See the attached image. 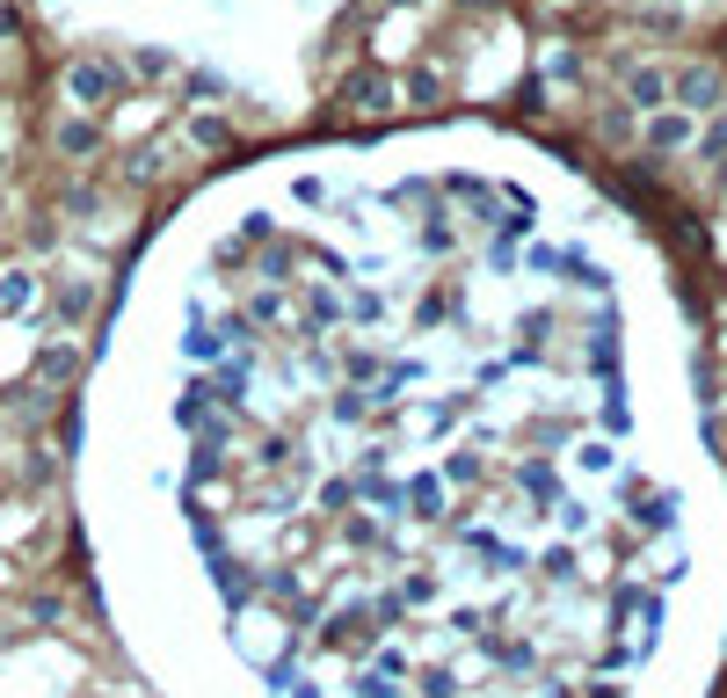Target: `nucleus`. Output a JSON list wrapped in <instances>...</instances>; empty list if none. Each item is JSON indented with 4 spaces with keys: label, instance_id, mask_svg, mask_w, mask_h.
Returning a JSON list of instances; mask_svg holds the SVG:
<instances>
[{
    "label": "nucleus",
    "instance_id": "obj_1",
    "mask_svg": "<svg viewBox=\"0 0 727 698\" xmlns=\"http://www.w3.org/2000/svg\"><path fill=\"white\" fill-rule=\"evenodd\" d=\"M117 88H124V73L102 66V59H73V66H66V96L80 102V110H102Z\"/></svg>",
    "mask_w": 727,
    "mask_h": 698
},
{
    "label": "nucleus",
    "instance_id": "obj_2",
    "mask_svg": "<svg viewBox=\"0 0 727 698\" xmlns=\"http://www.w3.org/2000/svg\"><path fill=\"white\" fill-rule=\"evenodd\" d=\"M669 96H677V110H691V117H699V110H720V73L713 66H684L677 80H669Z\"/></svg>",
    "mask_w": 727,
    "mask_h": 698
},
{
    "label": "nucleus",
    "instance_id": "obj_3",
    "mask_svg": "<svg viewBox=\"0 0 727 698\" xmlns=\"http://www.w3.org/2000/svg\"><path fill=\"white\" fill-rule=\"evenodd\" d=\"M0 314H8V320H23V314H37V269H29V263H15V269H0Z\"/></svg>",
    "mask_w": 727,
    "mask_h": 698
},
{
    "label": "nucleus",
    "instance_id": "obj_4",
    "mask_svg": "<svg viewBox=\"0 0 727 698\" xmlns=\"http://www.w3.org/2000/svg\"><path fill=\"white\" fill-rule=\"evenodd\" d=\"M691 139H699L691 110H654V124H648V145H654V153H684Z\"/></svg>",
    "mask_w": 727,
    "mask_h": 698
},
{
    "label": "nucleus",
    "instance_id": "obj_5",
    "mask_svg": "<svg viewBox=\"0 0 727 698\" xmlns=\"http://www.w3.org/2000/svg\"><path fill=\"white\" fill-rule=\"evenodd\" d=\"M37 379H44V385H73V379H80V350H73L66 335H51L44 350H37Z\"/></svg>",
    "mask_w": 727,
    "mask_h": 698
},
{
    "label": "nucleus",
    "instance_id": "obj_6",
    "mask_svg": "<svg viewBox=\"0 0 727 698\" xmlns=\"http://www.w3.org/2000/svg\"><path fill=\"white\" fill-rule=\"evenodd\" d=\"M328 648L335 655H364L371 648V619H364V611H335V619H328Z\"/></svg>",
    "mask_w": 727,
    "mask_h": 698
},
{
    "label": "nucleus",
    "instance_id": "obj_7",
    "mask_svg": "<svg viewBox=\"0 0 727 698\" xmlns=\"http://www.w3.org/2000/svg\"><path fill=\"white\" fill-rule=\"evenodd\" d=\"M342 102H349V110H386L393 102L386 73H349V80H342Z\"/></svg>",
    "mask_w": 727,
    "mask_h": 698
},
{
    "label": "nucleus",
    "instance_id": "obj_8",
    "mask_svg": "<svg viewBox=\"0 0 727 698\" xmlns=\"http://www.w3.org/2000/svg\"><path fill=\"white\" fill-rule=\"evenodd\" d=\"M218 597L233 604V611H247L255 604V568L247 560H218Z\"/></svg>",
    "mask_w": 727,
    "mask_h": 698
},
{
    "label": "nucleus",
    "instance_id": "obj_9",
    "mask_svg": "<svg viewBox=\"0 0 727 698\" xmlns=\"http://www.w3.org/2000/svg\"><path fill=\"white\" fill-rule=\"evenodd\" d=\"M95 145H102V124L95 117H66V124H59V153H66V161H88Z\"/></svg>",
    "mask_w": 727,
    "mask_h": 698
},
{
    "label": "nucleus",
    "instance_id": "obj_10",
    "mask_svg": "<svg viewBox=\"0 0 727 698\" xmlns=\"http://www.w3.org/2000/svg\"><path fill=\"white\" fill-rule=\"evenodd\" d=\"M626 96L640 102V110H662V102H669V80L654 66H626Z\"/></svg>",
    "mask_w": 727,
    "mask_h": 698
},
{
    "label": "nucleus",
    "instance_id": "obj_11",
    "mask_svg": "<svg viewBox=\"0 0 727 698\" xmlns=\"http://www.w3.org/2000/svg\"><path fill=\"white\" fill-rule=\"evenodd\" d=\"M190 139L204 145V153H226V145H233V124L218 117V110H196V117H190Z\"/></svg>",
    "mask_w": 727,
    "mask_h": 698
},
{
    "label": "nucleus",
    "instance_id": "obj_12",
    "mask_svg": "<svg viewBox=\"0 0 727 698\" xmlns=\"http://www.w3.org/2000/svg\"><path fill=\"white\" fill-rule=\"evenodd\" d=\"M335 320H342L335 284H314V291H306V328H335Z\"/></svg>",
    "mask_w": 727,
    "mask_h": 698
},
{
    "label": "nucleus",
    "instance_id": "obj_13",
    "mask_svg": "<svg viewBox=\"0 0 727 698\" xmlns=\"http://www.w3.org/2000/svg\"><path fill=\"white\" fill-rule=\"evenodd\" d=\"M212 385H190V393H182V401H175V422H182V430H212Z\"/></svg>",
    "mask_w": 727,
    "mask_h": 698
},
{
    "label": "nucleus",
    "instance_id": "obj_14",
    "mask_svg": "<svg viewBox=\"0 0 727 698\" xmlns=\"http://www.w3.org/2000/svg\"><path fill=\"white\" fill-rule=\"evenodd\" d=\"M247 320H255V328H277V320H284V291L263 284L255 299H247Z\"/></svg>",
    "mask_w": 727,
    "mask_h": 698
},
{
    "label": "nucleus",
    "instance_id": "obj_15",
    "mask_svg": "<svg viewBox=\"0 0 727 698\" xmlns=\"http://www.w3.org/2000/svg\"><path fill=\"white\" fill-rule=\"evenodd\" d=\"M88 306H95V291H88V284H66V291H59V320H66V328H80V320H88Z\"/></svg>",
    "mask_w": 727,
    "mask_h": 698
},
{
    "label": "nucleus",
    "instance_id": "obj_16",
    "mask_svg": "<svg viewBox=\"0 0 727 698\" xmlns=\"http://www.w3.org/2000/svg\"><path fill=\"white\" fill-rule=\"evenodd\" d=\"M408 503H414V517H444V481H430V473H422V481L408 487Z\"/></svg>",
    "mask_w": 727,
    "mask_h": 698
},
{
    "label": "nucleus",
    "instance_id": "obj_17",
    "mask_svg": "<svg viewBox=\"0 0 727 698\" xmlns=\"http://www.w3.org/2000/svg\"><path fill=\"white\" fill-rule=\"evenodd\" d=\"M640 503H648L640 531H669V524H677V495H640Z\"/></svg>",
    "mask_w": 727,
    "mask_h": 698
},
{
    "label": "nucleus",
    "instance_id": "obj_18",
    "mask_svg": "<svg viewBox=\"0 0 727 698\" xmlns=\"http://www.w3.org/2000/svg\"><path fill=\"white\" fill-rule=\"evenodd\" d=\"M444 196H459V204H487L495 190H487L481 175H444Z\"/></svg>",
    "mask_w": 727,
    "mask_h": 698
},
{
    "label": "nucleus",
    "instance_id": "obj_19",
    "mask_svg": "<svg viewBox=\"0 0 727 698\" xmlns=\"http://www.w3.org/2000/svg\"><path fill=\"white\" fill-rule=\"evenodd\" d=\"M408 102H444V73L414 66V73H408Z\"/></svg>",
    "mask_w": 727,
    "mask_h": 698
},
{
    "label": "nucleus",
    "instance_id": "obj_20",
    "mask_svg": "<svg viewBox=\"0 0 727 698\" xmlns=\"http://www.w3.org/2000/svg\"><path fill=\"white\" fill-rule=\"evenodd\" d=\"M182 357H190V364H218V335H212V328H190Z\"/></svg>",
    "mask_w": 727,
    "mask_h": 698
},
{
    "label": "nucleus",
    "instance_id": "obj_21",
    "mask_svg": "<svg viewBox=\"0 0 727 698\" xmlns=\"http://www.w3.org/2000/svg\"><path fill=\"white\" fill-rule=\"evenodd\" d=\"M604 430H611V436H626V430H633V415H626V393H618V385L604 393Z\"/></svg>",
    "mask_w": 727,
    "mask_h": 698
},
{
    "label": "nucleus",
    "instance_id": "obj_22",
    "mask_svg": "<svg viewBox=\"0 0 727 698\" xmlns=\"http://www.w3.org/2000/svg\"><path fill=\"white\" fill-rule=\"evenodd\" d=\"M553 335V314H524V328H516V342H524V357H532L538 342Z\"/></svg>",
    "mask_w": 727,
    "mask_h": 698
},
{
    "label": "nucleus",
    "instance_id": "obj_23",
    "mask_svg": "<svg viewBox=\"0 0 727 698\" xmlns=\"http://www.w3.org/2000/svg\"><path fill=\"white\" fill-rule=\"evenodd\" d=\"M451 241H459V233H451L444 218H430V226H422V255H451Z\"/></svg>",
    "mask_w": 727,
    "mask_h": 698
},
{
    "label": "nucleus",
    "instance_id": "obj_24",
    "mask_svg": "<svg viewBox=\"0 0 727 698\" xmlns=\"http://www.w3.org/2000/svg\"><path fill=\"white\" fill-rule=\"evenodd\" d=\"M575 466H582V473H611L618 458H611V444H582V452H575Z\"/></svg>",
    "mask_w": 727,
    "mask_h": 698
},
{
    "label": "nucleus",
    "instance_id": "obj_25",
    "mask_svg": "<svg viewBox=\"0 0 727 698\" xmlns=\"http://www.w3.org/2000/svg\"><path fill=\"white\" fill-rule=\"evenodd\" d=\"M349 691H357V698H393V676L364 670V676H349Z\"/></svg>",
    "mask_w": 727,
    "mask_h": 698
},
{
    "label": "nucleus",
    "instance_id": "obj_26",
    "mask_svg": "<svg viewBox=\"0 0 727 698\" xmlns=\"http://www.w3.org/2000/svg\"><path fill=\"white\" fill-rule=\"evenodd\" d=\"M342 371H349V379H379V357H371V350H342Z\"/></svg>",
    "mask_w": 727,
    "mask_h": 698
},
{
    "label": "nucleus",
    "instance_id": "obj_27",
    "mask_svg": "<svg viewBox=\"0 0 727 698\" xmlns=\"http://www.w3.org/2000/svg\"><path fill=\"white\" fill-rule=\"evenodd\" d=\"M422 698H459V676H451V670H430V676H422Z\"/></svg>",
    "mask_w": 727,
    "mask_h": 698
},
{
    "label": "nucleus",
    "instance_id": "obj_28",
    "mask_svg": "<svg viewBox=\"0 0 727 698\" xmlns=\"http://www.w3.org/2000/svg\"><path fill=\"white\" fill-rule=\"evenodd\" d=\"M699 153H705V161H720V153H727V117H713V124H705V139H699Z\"/></svg>",
    "mask_w": 727,
    "mask_h": 698
},
{
    "label": "nucleus",
    "instance_id": "obj_29",
    "mask_svg": "<svg viewBox=\"0 0 727 698\" xmlns=\"http://www.w3.org/2000/svg\"><path fill=\"white\" fill-rule=\"evenodd\" d=\"M516 263H532V269H560V248H546V241H524V255Z\"/></svg>",
    "mask_w": 727,
    "mask_h": 698
},
{
    "label": "nucleus",
    "instance_id": "obj_30",
    "mask_svg": "<svg viewBox=\"0 0 727 698\" xmlns=\"http://www.w3.org/2000/svg\"><path fill=\"white\" fill-rule=\"evenodd\" d=\"M168 66H175L168 51H139V73H145V80H168Z\"/></svg>",
    "mask_w": 727,
    "mask_h": 698
},
{
    "label": "nucleus",
    "instance_id": "obj_31",
    "mask_svg": "<svg viewBox=\"0 0 727 698\" xmlns=\"http://www.w3.org/2000/svg\"><path fill=\"white\" fill-rule=\"evenodd\" d=\"M393 204H430V182H393Z\"/></svg>",
    "mask_w": 727,
    "mask_h": 698
},
{
    "label": "nucleus",
    "instance_id": "obj_32",
    "mask_svg": "<svg viewBox=\"0 0 727 698\" xmlns=\"http://www.w3.org/2000/svg\"><path fill=\"white\" fill-rule=\"evenodd\" d=\"M604 139H611V145H626V139H633V124H626V110H611V117H604Z\"/></svg>",
    "mask_w": 727,
    "mask_h": 698
},
{
    "label": "nucleus",
    "instance_id": "obj_33",
    "mask_svg": "<svg viewBox=\"0 0 727 698\" xmlns=\"http://www.w3.org/2000/svg\"><path fill=\"white\" fill-rule=\"evenodd\" d=\"M379 676H408V655H400V648H379Z\"/></svg>",
    "mask_w": 727,
    "mask_h": 698
},
{
    "label": "nucleus",
    "instance_id": "obj_34",
    "mask_svg": "<svg viewBox=\"0 0 727 698\" xmlns=\"http://www.w3.org/2000/svg\"><path fill=\"white\" fill-rule=\"evenodd\" d=\"M15 29H23V15H15V8L0 0V37H15Z\"/></svg>",
    "mask_w": 727,
    "mask_h": 698
},
{
    "label": "nucleus",
    "instance_id": "obj_35",
    "mask_svg": "<svg viewBox=\"0 0 727 698\" xmlns=\"http://www.w3.org/2000/svg\"><path fill=\"white\" fill-rule=\"evenodd\" d=\"M713 182H720V190H727V153H720V175H713Z\"/></svg>",
    "mask_w": 727,
    "mask_h": 698
},
{
    "label": "nucleus",
    "instance_id": "obj_36",
    "mask_svg": "<svg viewBox=\"0 0 727 698\" xmlns=\"http://www.w3.org/2000/svg\"><path fill=\"white\" fill-rule=\"evenodd\" d=\"M0 168H8V153H0Z\"/></svg>",
    "mask_w": 727,
    "mask_h": 698
},
{
    "label": "nucleus",
    "instance_id": "obj_37",
    "mask_svg": "<svg viewBox=\"0 0 727 698\" xmlns=\"http://www.w3.org/2000/svg\"><path fill=\"white\" fill-rule=\"evenodd\" d=\"M400 8H414V0H400Z\"/></svg>",
    "mask_w": 727,
    "mask_h": 698
}]
</instances>
